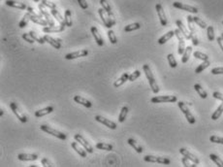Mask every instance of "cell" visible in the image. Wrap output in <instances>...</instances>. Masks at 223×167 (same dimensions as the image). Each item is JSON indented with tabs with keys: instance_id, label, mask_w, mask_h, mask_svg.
Listing matches in <instances>:
<instances>
[{
	"instance_id": "6da1fadb",
	"label": "cell",
	"mask_w": 223,
	"mask_h": 167,
	"mask_svg": "<svg viewBox=\"0 0 223 167\" xmlns=\"http://www.w3.org/2000/svg\"><path fill=\"white\" fill-rule=\"evenodd\" d=\"M143 70L145 72L147 79L148 80V84H150V86H151V89L152 92L156 94V93L159 92V86H158V85L156 83V80H155V78H154V76L152 74V72L151 70V67L148 66V64H144Z\"/></svg>"
},
{
	"instance_id": "7a4b0ae2",
	"label": "cell",
	"mask_w": 223,
	"mask_h": 167,
	"mask_svg": "<svg viewBox=\"0 0 223 167\" xmlns=\"http://www.w3.org/2000/svg\"><path fill=\"white\" fill-rule=\"evenodd\" d=\"M178 106H179V108L180 109V111L184 113V115L185 116L187 122L190 123V124H194V123H196V119H195L194 116L191 114V112L189 111L188 107L185 105V103L180 101V102H178Z\"/></svg>"
},
{
	"instance_id": "3957f363",
	"label": "cell",
	"mask_w": 223,
	"mask_h": 167,
	"mask_svg": "<svg viewBox=\"0 0 223 167\" xmlns=\"http://www.w3.org/2000/svg\"><path fill=\"white\" fill-rule=\"evenodd\" d=\"M144 160L147 162H151V163H161V164H165V165H169L171 163V160L167 158V157H154V156H146L144 157Z\"/></svg>"
},
{
	"instance_id": "277c9868",
	"label": "cell",
	"mask_w": 223,
	"mask_h": 167,
	"mask_svg": "<svg viewBox=\"0 0 223 167\" xmlns=\"http://www.w3.org/2000/svg\"><path fill=\"white\" fill-rule=\"evenodd\" d=\"M151 103H164V102H177L178 98L175 95H159L151 99Z\"/></svg>"
},
{
	"instance_id": "5b68a950",
	"label": "cell",
	"mask_w": 223,
	"mask_h": 167,
	"mask_svg": "<svg viewBox=\"0 0 223 167\" xmlns=\"http://www.w3.org/2000/svg\"><path fill=\"white\" fill-rule=\"evenodd\" d=\"M40 128H41V130L47 132L48 134H51V135H52V136H56V138H58V139H60V140H66V135H65V134H63L62 132H59V131H57V130H56V129L52 128L51 126L43 124V125L40 126Z\"/></svg>"
},
{
	"instance_id": "8992f818",
	"label": "cell",
	"mask_w": 223,
	"mask_h": 167,
	"mask_svg": "<svg viewBox=\"0 0 223 167\" xmlns=\"http://www.w3.org/2000/svg\"><path fill=\"white\" fill-rule=\"evenodd\" d=\"M175 35L177 36L178 40H179V49H178V52H179V55H182V53L184 52L185 51V41H184V34L181 33V31L178 28V29H176L175 30Z\"/></svg>"
},
{
	"instance_id": "52a82bcc",
	"label": "cell",
	"mask_w": 223,
	"mask_h": 167,
	"mask_svg": "<svg viewBox=\"0 0 223 167\" xmlns=\"http://www.w3.org/2000/svg\"><path fill=\"white\" fill-rule=\"evenodd\" d=\"M74 138H75L76 141L80 144V145H82L85 150L87 152H89V153H92L93 152V148L91 147V145L86 141V140L85 139V137L82 135V134H75L74 135Z\"/></svg>"
},
{
	"instance_id": "ba28073f",
	"label": "cell",
	"mask_w": 223,
	"mask_h": 167,
	"mask_svg": "<svg viewBox=\"0 0 223 167\" xmlns=\"http://www.w3.org/2000/svg\"><path fill=\"white\" fill-rule=\"evenodd\" d=\"M38 7H39V16H41L42 18L44 17L46 21L49 23L50 26L55 25V22L51 19V14L48 12V10H46V8H45L46 6L43 3H41V4H39Z\"/></svg>"
},
{
	"instance_id": "9c48e42d",
	"label": "cell",
	"mask_w": 223,
	"mask_h": 167,
	"mask_svg": "<svg viewBox=\"0 0 223 167\" xmlns=\"http://www.w3.org/2000/svg\"><path fill=\"white\" fill-rule=\"evenodd\" d=\"M173 6L175 8H178V9H180V10H184V11H187L189 13H192V14H197L198 13V9L196 7H192V6L184 4L181 2H174Z\"/></svg>"
},
{
	"instance_id": "30bf717a",
	"label": "cell",
	"mask_w": 223,
	"mask_h": 167,
	"mask_svg": "<svg viewBox=\"0 0 223 167\" xmlns=\"http://www.w3.org/2000/svg\"><path fill=\"white\" fill-rule=\"evenodd\" d=\"M10 107H11V109H12L13 113H14V114L17 116V118H18L22 123H25L26 122H27V118H26L21 111H19V107L17 106V103H15V102H11V103H10Z\"/></svg>"
},
{
	"instance_id": "8fae6325",
	"label": "cell",
	"mask_w": 223,
	"mask_h": 167,
	"mask_svg": "<svg viewBox=\"0 0 223 167\" xmlns=\"http://www.w3.org/2000/svg\"><path fill=\"white\" fill-rule=\"evenodd\" d=\"M155 10L157 12V15H158V18H159V21H160V23L161 25L163 26H166L167 23H168V21L166 19V15L164 13V10H163V7H162V5L160 3L155 5Z\"/></svg>"
},
{
	"instance_id": "7c38bea8",
	"label": "cell",
	"mask_w": 223,
	"mask_h": 167,
	"mask_svg": "<svg viewBox=\"0 0 223 167\" xmlns=\"http://www.w3.org/2000/svg\"><path fill=\"white\" fill-rule=\"evenodd\" d=\"M106 13H107V12H106L103 8H101V9L98 10V14H99L101 19H102V22H103L104 25L106 26L107 28H111L112 26H114V25H113V23H112V21H111V19H110L109 15L107 16V15H106Z\"/></svg>"
},
{
	"instance_id": "4fadbf2b",
	"label": "cell",
	"mask_w": 223,
	"mask_h": 167,
	"mask_svg": "<svg viewBox=\"0 0 223 167\" xmlns=\"http://www.w3.org/2000/svg\"><path fill=\"white\" fill-rule=\"evenodd\" d=\"M100 4H101V6H102V8L107 12V14L109 15L113 25H114V24H116V19H114V14H113V11H112V8H111L110 4L108 3L107 0H100Z\"/></svg>"
},
{
	"instance_id": "5bb4252c",
	"label": "cell",
	"mask_w": 223,
	"mask_h": 167,
	"mask_svg": "<svg viewBox=\"0 0 223 167\" xmlns=\"http://www.w3.org/2000/svg\"><path fill=\"white\" fill-rule=\"evenodd\" d=\"M89 55V51L87 50H80L78 52H70L67 53L65 56V58L70 61V59H75L78 57H83V56H86Z\"/></svg>"
},
{
	"instance_id": "9a60e30c",
	"label": "cell",
	"mask_w": 223,
	"mask_h": 167,
	"mask_svg": "<svg viewBox=\"0 0 223 167\" xmlns=\"http://www.w3.org/2000/svg\"><path fill=\"white\" fill-rule=\"evenodd\" d=\"M95 119H96L98 123L106 125L107 127H109V128H111V129H117V124H116V123L110 121V119H105V118L101 117V116H96V117H95Z\"/></svg>"
},
{
	"instance_id": "2e32d148",
	"label": "cell",
	"mask_w": 223,
	"mask_h": 167,
	"mask_svg": "<svg viewBox=\"0 0 223 167\" xmlns=\"http://www.w3.org/2000/svg\"><path fill=\"white\" fill-rule=\"evenodd\" d=\"M44 39H45L46 42H48L50 45H52L53 48H56V50L61 49V40L60 39H55V38H52L49 35H45Z\"/></svg>"
},
{
	"instance_id": "e0dca14e",
	"label": "cell",
	"mask_w": 223,
	"mask_h": 167,
	"mask_svg": "<svg viewBox=\"0 0 223 167\" xmlns=\"http://www.w3.org/2000/svg\"><path fill=\"white\" fill-rule=\"evenodd\" d=\"M180 152L184 157H187L189 160H190V161H192V162H194V163H196V164H199V162H200L199 158H198L197 157H195L194 155H192V153L189 152L188 150H186V149H184V148H181V149H180Z\"/></svg>"
},
{
	"instance_id": "ac0fdd59",
	"label": "cell",
	"mask_w": 223,
	"mask_h": 167,
	"mask_svg": "<svg viewBox=\"0 0 223 167\" xmlns=\"http://www.w3.org/2000/svg\"><path fill=\"white\" fill-rule=\"evenodd\" d=\"M176 24L178 25V28L181 31V33L184 34V36L185 37V39H191V33L189 32V30L185 27V26L184 25V23H181V21H180V19H178L177 22H176Z\"/></svg>"
},
{
	"instance_id": "d6986e66",
	"label": "cell",
	"mask_w": 223,
	"mask_h": 167,
	"mask_svg": "<svg viewBox=\"0 0 223 167\" xmlns=\"http://www.w3.org/2000/svg\"><path fill=\"white\" fill-rule=\"evenodd\" d=\"M65 29V26L61 25H52V26H45L43 31L45 33H52V32H62Z\"/></svg>"
},
{
	"instance_id": "ffe728a7",
	"label": "cell",
	"mask_w": 223,
	"mask_h": 167,
	"mask_svg": "<svg viewBox=\"0 0 223 167\" xmlns=\"http://www.w3.org/2000/svg\"><path fill=\"white\" fill-rule=\"evenodd\" d=\"M6 5L9 6V7L17 8V9H19V10H25V9H27V6H26L24 3L17 2V1H14V0H7V1H6Z\"/></svg>"
},
{
	"instance_id": "44dd1931",
	"label": "cell",
	"mask_w": 223,
	"mask_h": 167,
	"mask_svg": "<svg viewBox=\"0 0 223 167\" xmlns=\"http://www.w3.org/2000/svg\"><path fill=\"white\" fill-rule=\"evenodd\" d=\"M90 30H91V33H92V35H93V37H94V40L96 41L97 45L100 46V47H102V46L104 45V41H103L102 37H101L100 33L98 32L97 28L95 27V26H92V27L90 28Z\"/></svg>"
},
{
	"instance_id": "7402d4cb",
	"label": "cell",
	"mask_w": 223,
	"mask_h": 167,
	"mask_svg": "<svg viewBox=\"0 0 223 167\" xmlns=\"http://www.w3.org/2000/svg\"><path fill=\"white\" fill-rule=\"evenodd\" d=\"M74 100H75V102L86 107V108H91V107H92V103L89 101V100H87L86 98L82 97L80 95H75V96H74Z\"/></svg>"
},
{
	"instance_id": "603a6c76",
	"label": "cell",
	"mask_w": 223,
	"mask_h": 167,
	"mask_svg": "<svg viewBox=\"0 0 223 167\" xmlns=\"http://www.w3.org/2000/svg\"><path fill=\"white\" fill-rule=\"evenodd\" d=\"M29 14H30V13H29ZM30 19L33 23H35L37 24H40V25H44V26L49 25V23L47 22L46 19H43L41 16H38L36 14H30Z\"/></svg>"
},
{
	"instance_id": "cb8c5ba5",
	"label": "cell",
	"mask_w": 223,
	"mask_h": 167,
	"mask_svg": "<svg viewBox=\"0 0 223 167\" xmlns=\"http://www.w3.org/2000/svg\"><path fill=\"white\" fill-rule=\"evenodd\" d=\"M18 158L22 161H32V160H36L38 158V156L32 155V153H19Z\"/></svg>"
},
{
	"instance_id": "d4e9b609",
	"label": "cell",
	"mask_w": 223,
	"mask_h": 167,
	"mask_svg": "<svg viewBox=\"0 0 223 167\" xmlns=\"http://www.w3.org/2000/svg\"><path fill=\"white\" fill-rule=\"evenodd\" d=\"M53 111V107L52 106H49V107H46L44 109H41V110H38L35 112V117L36 118H42L46 115L48 114H51V113Z\"/></svg>"
},
{
	"instance_id": "484cf974",
	"label": "cell",
	"mask_w": 223,
	"mask_h": 167,
	"mask_svg": "<svg viewBox=\"0 0 223 167\" xmlns=\"http://www.w3.org/2000/svg\"><path fill=\"white\" fill-rule=\"evenodd\" d=\"M51 14L55 17L56 19V21L58 22L59 25H61V26H66L65 24V21H64V19L62 18V16L59 14V12L56 10V9H52L51 10Z\"/></svg>"
},
{
	"instance_id": "4316f807",
	"label": "cell",
	"mask_w": 223,
	"mask_h": 167,
	"mask_svg": "<svg viewBox=\"0 0 223 167\" xmlns=\"http://www.w3.org/2000/svg\"><path fill=\"white\" fill-rule=\"evenodd\" d=\"M71 146H72L73 150H75V152L77 153H79V156H81L82 157H86V151L85 150L84 147H83V148H82V147H80L77 142H73L71 144Z\"/></svg>"
},
{
	"instance_id": "83f0119b",
	"label": "cell",
	"mask_w": 223,
	"mask_h": 167,
	"mask_svg": "<svg viewBox=\"0 0 223 167\" xmlns=\"http://www.w3.org/2000/svg\"><path fill=\"white\" fill-rule=\"evenodd\" d=\"M128 79H129V74H128L127 72L123 73V74L121 75V77L114 83V88H119V86H122L126 81H128Z\"/></svg>"
},
{
	"instance_id": "f1b7e54d",
	"label": "cell",
	"mask_w": 223,
	"mask_h": 167,
	"mask_svg": "<svg viewBox=\"0 0 223 167\" xmlns=\"http://www.w3.org/2000/svg\"><path fill=\"white\" fill-rule=\"evenodd\" d=\"M174 35H175V30H174V31H173V30H170L169 32H167L166 34H164L163 36H162L161 38L158 39V44H160V45L165 44V43H166L167 41H169V40H170Z\"/></svg>"
},
{
	"instance_id": "f546056e",
	"label": "cell",
	"mask_w": 223,
	"mask_h": 167,
	"mask_svg": "<svg viewBox=\"0 0 223 167\" xmlns=\"http://www.w3.org/2000/svg\"><path fill=\"white\" fill-rule=\"evenodd\" d=\"M191 52H192V47H190V46L186 47L184 52L182 53V57H181V62L182 63H186L188 61L189 57H190Z\"/></svg>"
},
{
	"instance_id": "4dcf8cb0",
	"label": "cell",
	"mask_w": 223,
	"mask_h": 167,
	"mask_svg": "<svg viewBox=\"0 0 223 167\" xmlns=\"http://www.w3.org/2000/svg\"><path fill=\"white\" fill-rule=\"evenodd\" d=\"M128 144H129L131 147H132V148L135 150V151H136L137 152H139V153H142V152H143V148H142V147L136 142V141H135V140L134 139H132V138H129V139H128Z\"/></svg>"
},
{
	"instance_id": "1f68e13d",
	"label": "cell",
	"mask_w": 223,
	"mask_h": 167,
	"mask_svg": "<svg viewBox=\"0 0 223 167\" xmlns=\"http://www.w3.org/2000/svg\"><path fill=\"white\" fill-rule=\"evenodd\" d=\"M194 89H195V90L197 91V93L200 95V97L201 98H203V99H206L207 97H208V94H207V92L205 91V90L202 88V86L199 85V84H195L194 85Z\"/></svg>"
},
{
	"instance_id": "d6a6232c",
	"label": "cell",
	"mask_w": 223,
	"mask_h": 167,
	"mask_svg": "<svg viewBox=\"0 0 223 167\" xmlns=\"http://www.w3.org/2000/svg\"><path fill=\"white\" fill-rule=\"evenodd\" d=\"M64 21H65V24L66 26H71L73 25V23H72V18H71V10L67 9L65 11V14H64Z\"/></svg>"
},
{
	"instance_id": "836d02e7",
	"label": "cell",
	"mask_w": 223,
	"mask_h": 167,
	"mask_svg": "<svg viewBox=\"0 0 223 167\" xmlns=\"http://www.w3.org/2000/svg\"><path fill=\"white\" fill-rule=\"evenodd\" d=\"M141 28V24L139 23H134L131 24H128L124 27V31L125 32H130V31H134V30H138Z\"/></svg>"
},
{
	"instance_id": "e575fe53",
	"label": "cell",
	"mask_w": 223,
	"mask_h": 167,
	"mask_svg": "<svg viewBox=\"0 0 223 167\" xmlns=\"http://www.w3.org/2000/svg\"><path fill=\"white\" fill-rule=\"evenodd\" d=\"M222 113H223V103H221L218 108L213 113L212 119H213V121H216V119L220 118V116L222 115Z\"/></svg>"
},
{
	"instance_id": "d590c367",
	"label": "cell",
	"mask_w": 223,
	"mask_h": 167,
	"mask_svg": "<svg viewBox=\"0 0 223 167\" xmlns=\"http://www.w3.org/2000/svg\"><path fill=\"white\" fill-rule=\"evenodd\" d=\"M96 148L98 150H104V151H113V146L111 144H107V143H102L99 142L96 144Z\"/></svg>"
},
{
	"instance_id": "8d00e7d4",
	"label": "cell",
	"mask_w": 223,
	"mask_h": 167,
	"mask_svg": "<svg viewBox=\"0 0 223 167\" xmlns=\"http://www.w3.org/2000/svg\"><path fill=\"white\" fill-rule=\"evenodd\" d=\"M29 21H31V19H30V14L27 12V13H26V14L24 15V17L23 18L22 21L19 22V27H21V28H24L25 26L27 25V23H28Z\"/></svg>"
},
{
	"instance_id": "74e56055",
	"label": "cell",
	"mask_w": 223,
	"mask_h": 167,
	"mask_svg": "<svg viewBox=\"0 0 223 167\" xmlns=\"http://www.w3.org/2000/svg\"><path fill=\"white\" fill-rule=\"evenodd\" d=\"M211 65V62H209V61H203V63H201L197 68H196L195 70V73H197V74H199V73L203 72L205 69H207L209 66Z\"/></svg>"
},
{
	"instance_id": "f35d334b",
	"label": "cell",
	"mask_w": 223,
	"mask_h": 167,
	"mask_svg": "<svg viewBox=\"0 0 223 167\" xmlns=\"http://www.w3.org/2000/svg\"><path fill=\"white\" fill-rule=\"evenodd\" d=\"M127 113H128V108L126 106L122 107V109L120 111V114L118 116V122L119 123H123L125 121V119L127 117Z\"/></svg>"
},
{
	"instance_id": "ab89813d",
	"label": "cell",
	"mask_w": 223,
	"mask_h": 167,
	"mask_svg": "<svg viewBox=\"0 0 223 167\" xmlns=\"http://www.w3.org/2000/svg\"><path fill=\"white\" fill-rule=\"evenodd\" d=\"M167 59H168V62H169V65H170V67L172 68H176L177 67V61H176V58L174 57V55L173 53H169L167 56Z\"/></svg>"
},
{
	"instance_id": "60d3db41",
	"label": "cell",
	"mask_w": 223,
	"mask_h": 167,
	"mask_svg": "<svg viewBox=\"0 0 223 167\" xmlns=\"http://www.w3.org/2000/svg\"><path fill=\"white\" fill-rule=\"evenodd\" d=\"M209 157H211V159L218 167H223V160L220 159V157H218L216 155H213V153H211V155H209Z\"/></svg>"
},
{
	"instance_id": "b9f144b4",
	"label": "cell",
	"mask_w": 223,
	"mask_h": 167,
	"mask_svg": "<svg viewBox=\"0 0 223 167\" xmlns=\"http://www.w3.org/2000/svg\"><path fill=\"white\" fill-rule=\"evenodd\" d=\"M187 23H188V28L191 33H196L195 27H194V19L192 16H187Z\"/></svg>"
},
{
	"instance_id": "7bdbcfd3",
	"label": "cell",
	"mask_w": 223,
	"mask_h": 167,
	"mask_svg": "<svg viewBox=\"0 0 223 167\" xmlns=\"http://www.w3.org/2000/svg\"><path fill=\"white\" fill-rule=\"evenodd\" d=\"M193 56H194L196 58L201 59V61H209V56L206 55V53H203V52H194Z\"/></svg>"
},
{
	"instance_id": "ee69618b",
	"label": "cell",
	"mask_w": 223,
	"mask_h": 167,
	"mask_svg": "<svg viewBox=\"0 0 223 167\" xmlns=\"http://www.w3.org/2000/svg\"><path fill=\"white\" fill-rule=\"evenodd\" d=\"M207 35H208L209 41H213L214 40V31H213V27L212 25H209L207 27Z\"/></svg>"
},
{
	"instance_id": "f6af8a7d",
	"label": "cell",
	"mask_w": 223,
	"mask_h": 167,
	"mask_svg": "<svg viewBox=\"0 0 223 167\" xmlns=\"http://www.w3.org/2000/svg\"><path fill=\"white\" fill-rule=\"evenodd\" d=\"M108 38H109V40H110V42L112 43V44H117L118 43V38H117V36H116V33H114L113 30H109L108 31Z\"/></svg>"
},
{
	"instance_id": "bcb514c9",
	"label": "cell",
	"mask_w": 223,
	"mask_h": 167,
	"mask_svg": "<svg viewBox=\"0 0 223 167\" xmlns=\"http://www.w3.org/2000/svg\"><path fill=\"white\" fill-rule=\"evenodd\" d=\"M29 34H30L31 37H32L33 39H34L36 42H38L39 44H44V43H46L44 37H43V38H42V37H39V36L37 35V33H35L34 31H30V32H29Z\"/></svg>"
},
{
	"instance_id": "7dc6e473",
	"label": "cell",
	"mask_w": 223,
	"mask_h": 167,
	"mask_svg": "<svg viewBox=\"0 0 223 167\" xmlns=\"http://www.w3.org/2000/svg\"><path fill=\"white\" fill-rule=\"evenodd\" d=\"M193 19H194L195 23L197 24V25H199L201 28L204 29V28H206V27H207V24H206V23H205V22H203L200 18H198V17H193Z\"/></svg>"
},
{
	"instance_id": "c3c4849f",
	"label": "cell",
	"mask_w": 223,
	"mask_h": 167,
	"mask_svg": "<svg viewBox=\"0 0 223 167\" xmlns=\"http://www.w3.org/2000/svg\"><path fill=\"white\" fill-rule=\"evenodd\" d=\"M209 141L213 142V143H217V144H222L223 145V137L213 135V136L209 137Z\"/></svg>"
},
{
	"instance_id": "681fc988",
	"label": "cell",
	"mask_w": 223,
	"mask_h": 167,
	"mask_svg": "<svg viewBox=\"0 0 223 167\" xmlns=\"http://www.w3.org/2000/svg\"><path fill=\"white\" fill-rule=\"evenodd\" d=\"M140 76H141V71L136 70V71H134L132 74L129 75V79H128V81L133 82V81H135V80H137Z\"/></svg>"
},
{
	"instance_id": "f907efd6",
	"label": "cell",
	"mask_w": 223,
	"mask_h": 167,
	"mask_svg": "<svg viewBox=\"0 0 223 167\" xmlns=\"http://www.w3.org/2000/svg\"><path fill=\"white\" fill-rule=\"evenodd\" d=\"M41 3H43L46 7H48L49 9H56V6L53 2H51V1H48V0H41Z\"/></svg>"
},
{
	"instance_id": "816d5d0a",
	"label": "cell",
	"mask_w": 223,
	"mask_h": 167,
	"mask_svg": "<svg viewBox=\"0 0 223 167\" xmlns=\"http://www.w3.org/2000/svg\"><path fill=\"white\" fill-rule=\"evenodd\" d=\"M23 39H24V41L28 42L30 44H33L35 42V40L31 37V35L29 34V33H23Z\"/></svg>"
},
{
	"instance_id": "f5cc1de1",
	"label": "cell",
	"mask_w": 223,
	"mask_h": 167,
	"mask_svg": "<svg viewBox=\"0 0 223 167\" xmlns=\"http://www.w3.org/2000/svg\"><path fill=\"white\" fill-rule=\"evenodd\" d=\"M181 162L182 163H184V166H186V167H189V166H191V167H196V166H197V164H196V163H190V162H189V159L187 158V157H182L181 158Z\"/></svg>"
},
{
	"instance_id": "db71d44e",
	"label": "cell",
	"mask_w": 223,
	"mask_h": 167,
	"mask_svg": "<svg viewBox=\"0 0 223 167\" xmlns=\"http://www.w3.org/2000/svg\"><path fill=\"white\" fill-rule=\"evenodd\" d=\"M212 74L213 75H219V74H223V67H216L212 69Z\"/></svg>"
},
{
	"instance_id": "11a10c76",
	"label": "cell",
	"mask_w": 223,
	"mask_h": 167,
	"mask_svg": "<svg viewBox=\"0 0 223 167\" xmlns=\"http://www.w3.org/2000/svg\"><path fill=\"white\" fill-rule=\"evenodd\" d=\"M78 3L80 5V7L82 9H84V10H86L87 8H89V5H87L85 0H78Z\"/></svg>"
},
{
	"instance_id": "9f6ffc18",
	"label": "cell",
	"mask_w": 223,
	"mask_h": 167,
	"mask_svg": "<svg viewBox=\"0 0 223 167\" xmlns=\"http://www.w3.org/2000/svg\"><path fill=\"white\" fill-rule=\"evenodd\" d=\"M191 41L194 46H197L199 44V40H198L197 36H196V33H191Z\"/></svg>"
},
{
	"instance_id": "6f0895ef",
	"label": "cell",
	"mask_w": 223,
	"mask_h": 167,
	"mask_svg": "<svg viewBox=\"0 0 223 167\" xmlns=\"http://www.w3.org/2000/svg\"><path fill=\"white\" fill-rule=\"evenodd\" d=\"M213 96L215 99L221 100V101L223 102V94H222V93H220V92H218V91H214V92L213 93Z\"/></svg>"
},
{
	"instance_id": "680465c9",
	"label": "cell",
	"mask_w": 223,
	"mask_h": 167,
	"mask_svg": "<svg viewBox=\"0 0 223 167\" xmlns=\"http://www.w3.org/2000/svg\"><path fill=\"white\" fill-rule=\"evenodd\" d=\"M41 163H42L43 166H46V167H47V166H48V167H52V164L49 161L48 158H46V157L41 160Z\"/></svg>"
},
{
	"instance_id": "91938a15",
	"label": "cell",
	"mask_w": 223,
	"mask_h": 167,
	"mask_svg": "<svg viewBox=\"0 0 223 167\" xmlns=\"http://www.w3.org/2000/svg\"><path fill=\"white\" fill-rule=\"evenodd\" d=\"M216 41H217V43H218V45L220 47V49L223 51V38L221 36H219V37L216 38Z\"/></svg>"
},
{
	"instance_id": "94428289",
	"label": "cell",
	"mask_w": 223,
	"mask_h": 167,
	"mask_svg": "<svg viewBox=\"0 0 223 167\" xmlns=\"http://www.w3.org/2000/svg\"><path fill=\"white\" fill-rule=\"evenodd\" d=\"M4 115V112H3V110H0V117H2Z\"/></svg>"
},
{
	"instance_id": "6125c7cd",
	"label": "cell",
	"mask_w": 223,
	"mask_h": 167,
	"mask_svg": "<svg viewBox=\"0 0 223 167\" xmlns=\"http://www.w3.org/2000/svg\"><path fill=\"white\" fill-rule=\"evenodd\" d=\"M40 1V0H34V2H39Z\"/></svg>"
},
{
	"instance_id": "be15d7a7",
	"label": "cell",
	"mask_w": 223,
	"mask_h": 167,
	"mask_svg": "<svg viewBox=\"0 0 223 167\" xmlns=\"http://www.w3.org/2000/svg\"><path fill=\"white\" fill-rule=\"evenodd\" d=\"M221 37L223 38V33H221Z\"/></svg>"
},
{
	"instance_id": "e7e4bbea",
	"label": "cell",
	"mask_w": 223,
	"mask_h": 167,
	"mask_svg": "<svg viewBox=\"0 0 223 167\" xmlns=\"http://www.w3.org/2000/svg\"><path fill=\"white\" fill-rule=\"evenodd\" d=\"M222 24H223V22H222Z\"/></svg>"
}]
</instances>
